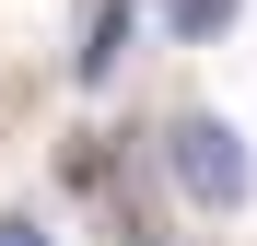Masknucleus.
I'll return each mask as SVG.
<instances>
[{
	"mask_svg": "<svg viewBox=\"0 0 257 246\" xmlns=\"http://www.w3.org/2000/svg\"><path fill=\"white\" fill-rule=\"evenodd\" d=\"M164 176H176V188L199 199V211H234V199L257 188V164H245V141H234L210 106H187L176 129H164Z\"/></svg>",
	"mask_w": 257,
	"mask_h": 246,
	"instance_id": "f257e3e1",
	"label": "nucleus"
},
{
	"mask_svg": "<svg viewBox=\"0 0 257 246\" xmlns=\"http://www.w3.org/2000/svg\"><path fill=\"white\" fill-rule=\"evenodd\" d=\"M117 35H128V12L105 0V12H94V35H82V47H70V70H82V82H105V70H117Z\"/></svg>",
	"mask_w": 257,
	"mask_h": 246,
	"instance_id": "f03ea898",
	"label": "nucleus"
},
{
	"mask_svg": "<svg viewBox=\"0 0 257 246\" xmlns=\"http://www.w3.org/2000/svg\"><path fill=\"white\" fill-rule=\"evenodd\" d=\"M234 12H245V0H164V24H176V35H187V47H199V35H222Z\"/></svg>",
	"mask_w": 257,
	"mask_h": 246,
	"instance_id": "7ed1b4c3",
	"label": "nucleus"
},
{
	"mask_svg": "<svg viewBox=\"0 0 257 246\" xmlns=\"http://www.w3.org/2000/svg\"><path fill=\"white\" fill-rule=\"evenodd\" d=\"M0 246H47V223L35 211H0Z\"/></svg>",
	"mask_w": 257,
	"mask_h": 246,
	"instance_id": "20e7f679",
	"label": "nucleus"
}]
</instances>
